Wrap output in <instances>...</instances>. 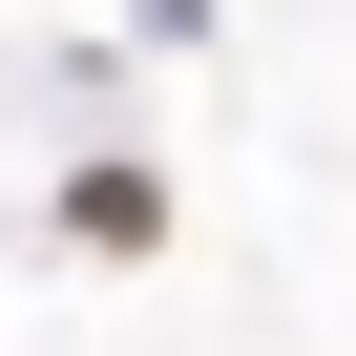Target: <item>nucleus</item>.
Here are the masks:
<instances>
[{
    "mask_svg": "<svg viewBox=\"0 0 356 356\" xmlns=\"http://www.w3.org/2000/svg\"><path fill=\"white\" fill-rule=\"evenodd\" d=\"M63 231H84V252H147V231H168V189H147V168H84V189H63Z\"/></svg>",
    "mask_w": 356,
    "mask_h": 356,
    "instance_id": "1",
    "label": "nucleus"
}]
</instances>
